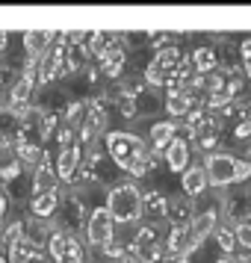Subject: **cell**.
Masks as SVG:
<instances>
[{
	"label": "cell",
	"instance_id": "obj_6",
	"mask_svg": "<svg viewBox=\"0 0 251 263\" xmlns=\"http://www.w3.org/2000/svg\"><path fill=\"white\" fill-rule=\"evenodd\" d=\"M124 68H127V50L121 48L119 42H109V48L98 57V71L107 80H119Z\"/></svg>",
	"mask_w": 251,
	"mask_h": 263
},
{
	"label": "cell",
	"instance_id": "obj_5",
	"mask_svg": "<svg viewBox=\"0 0 251 263\" xmlns=\"http://www.w3.org/2000/svg\"><path fill=\"white\" fill-rule=\"evenodd\" d=\"M178 130H180L178 121H171V119L154 121V124H151V130H148V151H151V154H157V157H163L168 145L180 136Z\"/></svg>",
	"mask_w": 251,
	"mask_h": 263
},
{
	"label": "cell",
	"instance_id": "obj_3",
	"mask_svg": "<svg viewBox=\"0 0 251 263\" xmlns=\"http://www.w3.org/2000/svg\"><path fill=\"white\" fill-rule=\"evenodd\" d=\"M83 239L89 249H104L109 239H115V219L109 216V210L104 204L98 207H89V216H86V228H83Z\"/></svg>",
	"mask_w": 251,
	"mask_h": 263
},
{
	"label": "cell",
	"instance_id": "obj_12",
	"mask_svg": "<svg viewBox=\"0 0 251 263\" xmlns=\"http://www.w3.org/2000/svg\"><path fill=\"white\" fill-rule=\"evenodd\" d=\"M166 210H168V195L163 190L142 192V222L163 225L166 222Z\"/></svg>",
	"mask_w": 251,
	"mask_h": 263
},
{
	"label": "cell",
	"instance_id": "obj_27",
	"mask_svg": "<svg viewBox=\"0 0 251 263\" xmlns=\"http://www.w3.org/2000/svg\"><path fill=\"white\" fill-rule=\"evenodd\" d=\"M245 74H248V80H251V62H245Z\"/></svg>",
	"mask_w": 251,
	"mask_h": 263
},
{
	"label": "cell",
	"instance_id": "obj_18",
	"mask_svg": "<svg viewBox=\"0 0 251 263\" xmlns=\"http://www.w3.org/2000/svg\"><path fill=\"white\" fill-rule=\"evenodd\" d=\"M36 257H42V251H36L24 237H21L9 246V257H6V260L9 263H36Z\"/></svg>",
	"mask_w": 251,
	"mask_h": 263
},
{
	"label": "cell",
	"instance_id": "obj_1",
	"mask_svg": "<svg viewBox=\"0 0 251 263\" xmlns=\"http://www.w3.org/2000/svg\"><path fill=\"white\" fill-rule=\"evenodd\" d=\"M104 207L115 219L119 228H133L142 222V190L136 186V180H119L115 186L107 190Z\"/></svg>",
	"mask_w": 251,
	"mask_h": 263
},
{
	"label": "cell",
	"instance_id": "obj_13",
	"mask_svg": "<svg viewBox=\"0 0 251 263\" xmlns=\"http://www.w3.org/2000/svg\"><path fill=\"white\" fill-rule=\"evenodd\" d=\"M60 204H62L60 190H50V192H42V195H33V198H30V216H33V219H38V222H50V219H56Z\"/></svg>",
	"mask_w": 251,
	"mask_h": 263
},
{
	"label": "cell",
	"instance_id": "obj_7",
	"mask_svg": "<svg viewBox=\"0 0 251 263\" xmlns=\"http://www.w3.org/2000/svg\"><path fill=\"white\" fill-rule=\"evenodd\" d=\"M219 228V210L216 207H207V210H198L195 219L189 225V234H192V254L204 246V239L213 237V231Z\"/></svg>",
	"mask_w": 251,
	"mask_h": 263
},
{
	"label": "cell",
	"instance_id": "obj_16",
	"mask_svg": "<svg viewBox=\"0 0 251 263\" xmlns=\"http://www.w3.org/2000/svg\"><path fill=\"white\" fill-rule=\"evenodd\" d=\"M189 60H192V68H195L198 77H210V74H216V68H219V53H216L210 45L195 48Z\"/></svg>",
	"mask_w": 251,
	"mask_h": 263
},
{
	"label": "cell",
	"instance_id": "obj_21",
	"mask_svg": "<svg viewBox=\"0 0 251 263\" xmlns=\"http://www.w3.org/2000/svg\"><path fill=\"white\" fill-rule=\"evenodd\" d=\"M234 237H237V246H242L245 251H251V216L248 219H242V222H237Z\"/></svg>",
	"mask_w": 251,
	"mask_h": 263
},
{
	"label": "cell",
	"instance_id": "obj_25",
	"mask_svg": "<svg viewBox=\"0 0 251 263\" xmlns=\"http://www.w3.org/2000/svg\"><path fill=\"white\" fill-rule=\"evenodd\" d=\"M6 48H9V33H3V30H0V53H3Z\"/></svg>",
	"mask_w": 251,
	"mask_h": 263
},
{
	"label": "cell",
	"instance_id": "obj_4",
	"mask_svg": "<svg viewBox=\"0 0 251 263\" xmlns=\"http://www.w3.org/2000/svg\"><path fill=\"white\" fill-rule=\"evenodd\" d=\"M204 175H207V183L216 186V190H225V186H234L237 183V166L239 160L234 154H225V151H213V154H204Z\"/></svg>",
	"mask_w": 251,
	"mask_h": 263
},
{
	"label": "cell",
	"instance_id": "obj_22",
	"mask_svg": "<svg viewBox=\"0 0 251 263\" xmlns=\"http://www.w3.org/2000/svg\"><path fill=\"white\" fill-rule=\"evenodd\" d=\"M234 139H237V142L251 139V121H237V127H234Z\"/></svg>",
	"mask_w": 251,
	"mask_h": 263
},
{
	"label": "cell",
	"instance_id": "obj_10",
	"mask_svg": "<svg viewBox=\"0 0 251 263\" xmlns=\"http://www.w3.org/2000/svg\"><path fill=\"white\" fill-rule=\"evenodd\" d=\"M80 163H83V145L77 142L71 145V148H62L60 154H56V178L62 180V183H71L74 175L80 172Z\"/></svg>",
	"mask_w": 251,
	"mask_h": 263
},
{
	"label": "cell",
	"instance_id": "obj_26",
	"mask_svg": "<svg viewBox=\"0 0 251 263\" xmlns=\"http://www.w3.org/2000/svg\"><path fill=\"white\" fill-rule=\"evenodd\" d=\"M213 263H234V257H230V254H222V257H219V260H213Z\"/></svg>",
	"mask_w": 251,
	"mask_h": 263
},
{
	"label": "cell",
	"instance_id": "obj_15",
	"mask_svg": "<svg viewBox=\"0 0 251 263\" xmlns=\"http://www.w3.org/2000/svg\"><path fill=\"white\" fill-rule=\"evenodd\" d=\"M163 109H166V116L171 121L178 119H186L192 112V86L186 89V92H175V95H166V101H163Z\"/></svg>",
	"mask_w": 251,
	"mask_h": 263
},
{
	"label": "cell",
	"instance_id": "obj_19",
	"mask_svg": "<svg viewBox=\"0 0 251 263\" xmlns=\"http://www.w3.org/2000/svg\"><path fill=\"white\" fill-rule=\"evenodd\" d=\"M180 60H183V53H180V48H175V45H166V48H160L154 53V62L163 68V71H175L180 65Z\"/></svg>",
	"mask_w": 251,
	"mask_h": 263
},
{
	"label": "cell",
	"instance_id": "obj_20",
	"mask_svg": "<svg viewBox=\"0 0 251 263\" xmlns=\"http://www.w3.org/2000/svg\"><path fill=\"white\" fill-rule=\"evenodd\" d=\"M213 239L219 242L222 254H234V249H237V237H234V228H216V231H213Z\"/></svg>",
	"mask_w": 251,
	"mask_h": 263
},
{
	"label": "cell",
	"instance_id": "obj_8",
	"mask_svg": "<svg viewBox=\"0 0 251 263\" xmlns=\"http://www.w3.org/2000/svg\"><path fill=\"white\" fill-rule=\"evenodd\" d=\"M195 201H192L189 195H171L168 198V210H166V225L171 228H189L192 219H195Z\"/></svg>",
	"mask_w": 251,
	"mask_h": 263
},
{
	"label": "cell",
	"instance_id": "obj_17",
	"mask_svg": "<svg viewBox=\"0 0 251 263\" xmlns=\"http://www.w3.org/2000/svg\"><path fill=\"white\" fill-rule=\"evenodd\" d=\"M56 183H60V178H56V168L50 166L48 160H45L42 166L33 168V195H42V192L56 190Z\"/></svg>",
	"mask_w": 251,
	"mask_h": 263
},
{
	"label": "cell",
	"instance_id": "obj_28",
	"mask_svg": "<svg viewBox=\"0 0 251 263\" xmlns=\"http://www.w3.org/2000/svg\"><path fill=\"white\" fill-rule=\"evenodd\" d=\"M0 263H9V260H6V257H3V254H0Z\"/></svg>",
	"mask_w": 251,
	"mask_h": 263
},
{
	"label": "cell",
	"instance_id": "obj_14",
	"mask_svg": "<svg viewBox=\"0 0 251 263\" xmlns=\"http://www.w3.org/2000/svg\"><path fill=\"white\" fill-rule=\"evenodd\" d=\"M210 190V183H207V175H204V166H189L183 175H180V192L183 195H189L192 201L204 195V192Z\"/></svg>",
	"mask_w": 251,
	"mask_h": 263
},
{
	"label": "cell",
	"instance_id": "obj_9",
	"mask_svg": "<svg viewBox=\"0 0 251 263\" xmlns=\"http://www.w3.org/2000/svg\"><path fill=\"white\" fill-rule=\"evenodd\" d=\"M189 160H192V142L189 139H183V136H178V139L166 148V154H163L166 168L168 172H175V175H183V172L192 166Z\"/></svg>",
	"mask_w": 251,
	"mask_h": 263
},
{
	"label": "cell",
	"instance_id": "obj_2",
	"mask_svg": "<svg viewBox=\"0 0 251 263\" xmlns=\"http://www.w3.org/2000/svg\"><path fill=\"white\" fill-rule=\"evenodd\" d=\"M104 148H107L109 163L119 172H130L133 163L148 154V142L139 133H130V130H109L104 136Z\"/></svg>",
	"mask_w": 251,
	"mask_h": 263
},
{
	"label": "cell",
	"instance_id": "obj_11",
	"mask_svg": "<svg viewBox=\"0 0 251 263\" xmlns=\"http://www.w3.org/2000/svg\"><path fill=\"white\" fill-rule=\"evenodd\" d=\"M21 133V112L6 107V101H0V151H9Z\"/></svg>",
	"mask_w": 251,
	"mask_h": 263
},
{
	"label": "cell",
	"instance_id": "obj_23",
	"mask_svg": "<svg viewBox=\"0 0 251 263\" xmlns=\"http://www.w3.org/2000/svg\"><path fill=\"white\" fill-rule=\"evenodd\" d=\"M9 195H6V190H3V186H0V225H3V222H6V216H9Z\"/></svg>",
	"mask_w": 251,
	"mask_h": 263
},
{
	"label": "cell",
	"instance_id": "obj_24",
	"mask_svg": "<svg viewBox=\"0 0 251 263\" xmlns=\"http://www.w3.org/2000/svg\"><path fill=\"white\" fill-rule=\"evenodd\" d=\"M239 53H242V62H251V39H245L239 45Z\"/></svg>",
	"mask_w": 251,
	"mask_h": 263
}]
</instances>
